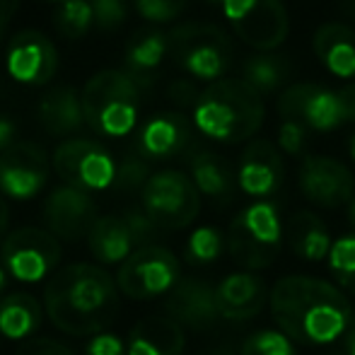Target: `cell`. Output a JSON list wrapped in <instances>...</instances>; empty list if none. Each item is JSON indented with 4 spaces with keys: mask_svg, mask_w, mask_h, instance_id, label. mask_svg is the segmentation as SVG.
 I'll use <instances>...</instances> for the list:
<instances>
[{
    "mask_svg": "<svg viewBox=\"0 0 355 355\" xmlns=\"http://www.w3.org/2000/svg\"><path fill=\"white\" fill-rule=\"evenodd\" d=\"M39 123L49 136L56 138H68L78 133L83 126H87L83 112V94L71 85L53 87L39 99Z\"/></svg>",
    "mask_w": 355,
    "mask_h": 355,
    "instance_id": "obj_23",
    "label": "cell"
},
{
    "mask_svg": "<svg viewBox=\"0 0 355 355\" xmlns=\"http://www.w3.org/2000/svg\"><path fill=\"white\" fill-rule=\"evenodd\" d=\"M138 15L148 22L167 24L187 10L189 0H133Z\"/></svg>",
    "mask_w": 355,
    "mask_h": 355,
    "instance_id": "obj_34",
    "label": "cell"
},
{
    "mask_svg": "<svg viewBox=\"0 0 355 355\" xmlns=\"http://www.w3.org/2000/svg\"><path fill=\"white\" fill-rule=\"evenodd\" d=\"M85 355H128V351L116 334L102 331L89 336V341L85 343Z\"/></svg>",
    "mask_w": 355,
    "mask_h": 355,
    "instance_id": "obj_38",
    "label": "cell"
},
{
    "mask_svg": "<svg viewBox=\"0 0 355 355\" xmlns=\"http://www.w3.org/2000/svg\"><path fill=\"white\" fill-rule=\"evenodd\" d=\"M94 24V10L89 0H66L58 5L56 29L68 39H83Z\"/></svg>",
    "mask_w": 355,
    "mask_h": 355,
    "instance_id": "obj_32",
    "label": "cell"
},
{
    "mask_svg": "<svg viewBox=\"0 0 355 355\" xmlns=\"http://www.w3.org/2000/svg\"><path fill=\"white\" fill-rule=\"evenodd\" d=\"M215 297H218L220 319L227 322H247L261 314L268 304L271 293L266 290L261 278L252 271H237L225 276L215 285Z\"/></svg>",
    "mask_w": 355,
    "mask_h": 355,
    "instance_id": "obj_19",
    "label": "cell"
},
{
    "mask_svg": "<svg viewBox=\"0 0 355 355\" xmlns=\"http://www.w3.org/2000/svg\"><path fill=\"white\" fill-rule=\"evenodd\" d=\"M278 114L283 121H300L307 128L327 133L348 123L338 89L314 83H295L278 94Z\"/></svg>",
    "mask_w": 355,
    "mask_h": 355,
    "instance_id": "obj_12",
    "label": "cell"
},
{
    "mask_svg": "<svg viewBox=\"0 0 355 355\" xmlns=\"http://www.w3.org/2000/svg\"><path fill=\"white\" fill-rule=\"evenodd\" d=\"M58 68V51L53 42L39 29H22L8 44L5 71L19 85L42 87L51 83Z\"/></svg>",
    "mask_w": 355,
    "mask_h": 355,
    "instance_id": "obj_15",
    "label": "cell"
},
{
    "mask_svg": "<svg viewBox=\"0 0 355 355\" xmlns=\"http://www.w3.org/2000/svg\"><path fill=\"white\" fill-rule=\"evenodd\" d=\"M141 92L143 87L126 71H99L80 89L85 123L99 136L126 138L138 123Z\"/></svg>",
    "mask_w": 355,
    "mask_h": 355,
    "instance_id": "obj_4",
    "label": "cell"
},
{
    "mask_svg": "<svg viewBox=\"0 0 355 355\" xmlns=\"http://www.w3.org/2000/svg\"><path fill=\"white\" fill-rule=\"evenodd\" d=\"M119 309L116 276L97 263H71L51 276L44 290L49 322L71 336H94L112 324Z\"/></svg>",
    "mask_w": 355,
    "mask_h": 355,
    "instance_id": "obj_2",
    "label": "cell"
},
{
    "mask_svg": "<svg viewBox=\"0 0 355 355\" xmlns=\"http://www.w3.org/2000/svg\"><path fill=\"white\" fill-rule=\"evenodd\" d=\"M44 3H58L61 5V3H66V0H44Z\"/></svg>",
    "mask_w": 355,
    "mask_h": 355,
    "instance_id": "obj_50",
    "label": "cell"
},
{
    "mask_svg": "<svg viewBox=\"0 0 355 355\" xmlns=\"http://www.w3.org/2000/svg\"><path fill=\"white\" fill-rule=\"evenodd\" d=\"M285 230L278 208L271 201H254L232 218L225 234L227 252L234 263L247 271L273 266L283 249Z\"/></svg>",
    "mask_w": 355,
    "mask_h": 355,
    "instance_id": "obj_5",
    "label": "cell"
},
{
    "mask_svg": "<svg viewBox=\"0 0 355 355\" xmlns=\"http://www.w3.org/2000/svg\"><path fill=\"white\" fill-rule=\"evenodd\" d=\"M51 174V159L37 143L19 141L0 155V196L29 201L39 196Z\"/></svg>",
    "mask_w": 355,
    "mask_h": 355,
    "instance_id": "obj_13",
    "label": "cell"
},
{
    "mask_svg": "<svg viewBox=\"0 0 355 355\" xmlns=\"http://www.w3.org/2000/svg\"><path fill=\"white\" fill-rule=\"evenodd\" d=\"M285 78H288V63L276 53H254L242 66V80L252 85L261 97L281 89Z\"/></svg>",
    "mask_w": 355,
    "mask_h": 355,
    "instance_id": "obj_29",
    "label": "cell"
},
{
    "mask_svg": "<svg viewBox=\"0 0 355 355\" xmlns=\"http://www.w3.org/2000/svg\"><path fill=\"white\" fill-rule=\"evenodd\" d=\"M182 281L179 259L167 247H141L119 266V293L131 300H155L169 295Z\"/></svg>",
    "mask_w": 355,
    "mask_h": 355,
    "instance_id": "obj_8",
    "label": "cell"
},
{
    "mask_svg": "<svg viewBox=\"0 0 355 355\" xmlns=\"http://www.w3.org/2000/svg\"><path fill=\"white\" fill-rule=\"evenodd\" d=\"M198 193L213 201H230L237 187V172L227 164V159L220 157L213 150H198L191 157V174Z\"/></svg>",
    "mask_w": 355,
    "mask_h": 355,
    "instance_id": "obj_27",
    "label": "cell"
},
{
    "mask_svg": "<svg viewBox=\"0 0 355 355\" xmlns=\"http://www.w3.org/2000/svg\"><path fill=\"white\" fill-rule=\"evenodd\" d=\"M94 10V24L104 32L126 22V0H89Z\"/></svg>",
    "mask_w": 355,
    "mask_h": 355,
    "instance_id": "obj_36",
    "label": "cell"
},
{
    "mask_svg": "<svg viewBox=\"0 0 355 355\" xmlns=\"http://www.w3.org/2000/svg\"><path fill=\"white\" fill-rule=\"evenodd\" d=\"M141 208L159 230H184L201 213V193L189 174L159 169L143 187Z\"/></svg>",
    "mask_w": 355,
    "mask_h": 355,
    "instance_id": "obj_7",
    "label": "cell"
},
{
    "mask_svg": "<svg viewBox=\"0 0 355 355\" xmlns=\"http://www.w3.org/2000/svg\"><path fill=\"white\" fill-rule=\"evenodd\" d=\"M187 334L172 317H145L131 329L126 341L128 355H182Z\"/></svg>",
    "mask_w": 355,
    "mask_h": 355,
    "instance_id": "obj_21",
    "label": "cell"
},
{
    "mask_svg": "<svg viewBox=\"0 0 355 355\" xmlns=\"http://www.w3.org/2000/svg\"><path fill=\"white\" fill-rule=\"evenodd\" d=\"M285 237H288L293 254L302 259V261H324V259H329L334 247L329 227L312 211H295L290 215Z\"/></svg>",
    "mask_w": 355,
    "mask_h": 355,
    "instance_id": "obj_25",
    "label": "cell"
},
{
    "mask_svg": "<svg viewBox=\"0 0 355 355\" xmlns=\"http://www.w3.org/2000/svg\"><path fill=\"white\" fill-rule=\"evenodd\" d=\"M268 309L285 336L304 346H327L346 336L353 307L343 290L312 276H285L271 288Z\"/></svg>",
    "mask_w": 355,
    "mask_h": 355,
    "instance_id": "obj_1",
    "label": "cell"
},
{
    "mask_svg": "<svg viewBox=\"0 0 355 355\" xmlns=\"http://www.w3.org/2000/svg\"><path fill=\"white\" fill-rule=\"evenodd\" d=\"M327 261L338 288L355 295V232L334 239L331 254Z\"/></svg>",
    "mask_w": 355,
    "mask_h": 355,
    "instance_id": "obj_31",
    "label": "cell"
},
{
    "mask_svg": "<svg viewBox=\"0 0 355 355\" xmlns=\"http://www.w3.org/2000/svg\"><path fill=\"white\" fill-rule=\"evenodd\" d=\"M15 138H17V123L5 114H0V155L17 143Z\"/></svg>",
    "mask_w": 355,
    "mask_h": 355,
    "instance_id": "obj_41",
    "label": "cell"
},
{
    "mask_svg": "<svg viewBox=\"0 0 355 355\" xmlns=\"http://www.w3.org/2000/svg\"><path fill=\"white\" fill-rule=\"evenodd\" d=\"M169 51L189 75L203 83H218L232 61V42L227 32L208 22H187L174 27Z\"/></svg>",
    "mask_w": 355,
    "mask_h": 355,
    "instance_id": "obj_6",
    "label": "cell"
},
{
    "mask_svg": "<svg viewBox=\"0 0 355 355\" xmlns=\"http://www.w3.org/2000/svg\"><path fill=\"white\" fill-rule=\"evenodd\" d=\"M312 46L322 66L341 80L355 78V32L341 22H327L314 32Z\"/></svg>",
    "mask_w": 355,
    "mask_h": 355,
    "instance_id": "obj_24",
    "label": "cell"
},
{
    "mask_svg": "<svg viewBox=\"0 0 355 355\" xmlns=\"http://www.w3.org/2000/svg\"><path fill=\"white\" fill-rule=\"evenodd\" d=\"M15 355H73V351L53 338H29Z\"/></svg>",
    "mask_w": 355,
    "mask_h": 355,
    "instance_id": "obj_39",
    "label": "cell"
},
{
    "mask_svg": "<svg viewBox=\"0 0 355 355\" xmlns=\"http://www.w3.org/2000/svg\"><path fill=\"white\" fill-rule=\"evenodd\" d=\"M285 162L278 145L271 141H252L237 164V187L242 193L266 201L283 187Z\"/></svg>",
    "mask_w": 355,
    "mask_h": 355,
    "instance_id": "obj_17",
    "label": "cell"
},
{
    "mask_svg": "<svg viewBox=\"0 0 355 355\" xmlns=\"http://www.w3.org/2000/svg\"><path fill=\"white\" fill-rule=\"evenodd\" d=\"M198 89L193 87V85H189V83H174L172 87H169V99L172 102H177L179 107H189V104H193L196 107V102H198Z\"/></svg>",
    "mask_w": 355,
    "mask_h": 355,
    "instance_id": "obj_40",
    "label": "cell"
},
{
    "mask_svg": "<svg viewBox=\"0 0 355 355\" xmlns=\"http://www.w3.org/2000/svg\"><path fill=\"white\" fill-rule=\"evenodd\" d=\"M169 51V37L157 29L153 32H141L138 37H133L123 53V71L131 75L138 85L145 89L153 83V75L162 66L164 56Z\"/></svg>",
    "mask_w": 355,
    "mask_h": 355,
    "instance_id": "obj_28",
    "label": "cell"
},
{
    "mask_svg": "<svg viewBox=\"0 0 355 355\" xmlns=\"http://www.w3.org/2000/svg\"><path fill=\"white\" fill-rule=\"evenodd\" d=\"M351 157H353V162H355V136L351 138Z\"/></svg>",
    "mask_w": 355,
    "mask_h": 355,
    "instance_id": "obj_48",
    "label": "cell"
},
{
    "mask_svg": "<svg viewBox=\"0 0 355 355\" xmlns=\"http://www.w3.org/2000/svg\"><path fill=\"white\" fill-rule=\"evenodd\" d=\"M338 94H341V102H343V109H346L348 123L355 121V83L348 85V87H343V89H338Z\"/></svg>",
    "mask_w": 355,
    "mask_h": 355,
    "instance_id": "obj_42",
    "label": "cell"
},
{
    "mask_svg": "<svg viewBox=\"0 0 355 355\" xmlns=\"http://www.w3.org/2000/svg\"><path fill=\"white\" fill-rule=\"evenodd\" d=\"M87 249L104 266H121L138 249L136 234L128 225L126 215H99L87 234Z\"/></svg>",
    "mask_w": 355,
    "mask_h": 355,
    "instance_id": "obj_22",
    "label": "cell"
},
{
    "mask_svg": "<svg viewBox=\"0 0 355 355\" xmlns=\"http://www.w3.org/2000/svg\"><path fill=\"white\" fill-rule=\"evenodd\" d=\"M300 191L309 203L322 208L348 206L355 196V177L343 162L327 155H309L300 164Z\"/></svg>",
    "mask_w": 355,
    "mask_h": 355,
    "instance_id": "obj_14",
    "label": "cell"
},
{
    "mask_svg": "<svg viewBox=\"0 0 355 355\" xmlns=\"http://www.w3.org/2000/svg\"><path fill=\"white\" fill-rule=\"evenodd\" d=\"M17 8H19V0H0V22L8 24Z\"/></svg>",
    "mask_w": 355,
    "mask_h": 355,
    "instance_id": "obj_43",
    "label": "cell"
},
{
    "mask_svg": "<svg viewBox=\"0 0 355 355\" xmlns=\"http://www.w3.org/2000/svg\"><path fill=\"white\" fill-rule=\"evenodd\" d=\"M53 172L63 184L80 191H107L116 184V169L112 153L97 141L87 138H68L53 150Z\"/></svg>",
    "mask_w": 355,
    "mask_h": 355,
    "instance_id": "obj_10",
    "label": "cell"
},
{
    "mask_svg": "<svg viewBox=\"0 0 355 355\" xmlns=\"http://www.w3.org/2000/svg\"><path fill=\"white\" fill-rule=\"evenodd\" d=\"M242 355H297V351L281 329H261L242 343Z\"/></svg>",
    "mask_w": 355,
    "mask_h": 355,
    "instance_id": "obj_33",
    "label": "cell"
},
{
    "mask_svg": "<svg viewBox=\"0 0 355 355\" xmlns=\"http://www.w3.org/2000/svg\"><path fill=\"white\" fill-rule=\"evenodd\" d=\"M44 307L32 293H8L0 300V336L8 341H29L44 322Z\"/></svg>",
    "mask_w": 355,
    "mask_h": 355,
    "instance_id": "obj_26",
    "label": "cell"
},
{
    "mask_svg": "<svg viewBox=\"0 0 355 355\" xmlns=\"http://www.w3.org/2000/svg\"><path fill=\"white\" fill-rule=\"evenodd\" d=\"M8 223H10V211H8V203L3 201V196H0V237L5 234V230H8Z\"/></svg>",
    "mask_w": 355,
    "mask_h": 355,
    "instance_id": "obj_45",
    "label": "cell"
},
{
    "mask_svg": "<svg viewBox=\"0 0 355 355\" xmlns=\"http://www.w3.org/2000/svg\"><path fill=\"white\" fill-rule=\"evenodd\" d=\"M220 8L237 39L254 51L268 53L288 39L290 19L283 0H223Z\"/></svg>",
    "mask_w": 355,
    "mask_h": 355,
    "instance_id": "obj_11",
    "label": "cell"
},
{
    "mask_svg": "<svg viewBox=\"0 0 355 355\" xmlns=\"http://www.w3.org/2000/svg\"><path fill=\"white\" fill-rule=\"evenodd\" d=\"M223 249H227L225 234L218 227H213V225H203V227H196L189 234L184 257L193 266H206V263L218 261Z\"/></svg>",
    "mask_w": 355,
    "mask_h": 355,
    "instance_id": "obj_30",
    "label": "cell"
},
{
    "mask_svg": "<svg viewBox=\"0 0 355 355\" xmlns=\"http://www.w3.org/2000/svg\"><path fill=\"white\" fill-rule=\"evenodd\" d=\"M164 309L167 317H172L179 327L193 331H208L220 322L215 288L201 278H182L167 295Z\"/></svg>",
    "mask_w": 355,
    "mask_h": 355,
    "instance_id": "obj_18",
    "label": "cell"
},
{
    "mask_svg": "<svg viewBox=\"0 0 355 355\" xmlns=\"http://www.w3.org/2000/svg\"><path fill=\"white\" fill-rule=\"evenodd\" d=\"M206 3H215V5H223V0H206Z\"/></svg>",
    "mask_w": 355,
    "mask_h": 355,
    "instance_id": "obj_51",
    "label": "cell"
},
{
    "mask_svg": "<svg viewBox=\"0 0 355 355\" xmlns=\"http://www.w3.org/2000/svg\"><path fill=\"white\" fill-rule=\"evenodd\" d=\"M263 97L242 78L211 83L193 107V126L218 143H244L263 126Z\"/></svg>",
    "mask_w": 355,
    "mask_h": 355,
    "instance_id": "obj_3",
    "label": "cell"
},
{
    "mask_svg": "<svg viewBox=\"0 0 355 355\" xmlns=\"http://www.w3.org/2000/svg\"><path fill=\"white\" fill-rule=\"evenodd\" d=\"M307 131L309 128L300 121H283L281 128H278V148H281V153L290 155V157L302 155L304 143H307Z\"/></svg>",
    "mask_w": 355,
    "mask_h": 355,
    "instance_id": "obj_37",
    "label": "cell"
},
{
    "mask_svg": "<svg viewBox=\"0 0 355 355\" xmlns=\"http://www.w3.org/2000/svg\"><path fill=\"white\" fill-rule=\"evenodd\" d=\"M343 348H346V355H355V319L351 329L346 331V336H343Z\"/></svg>",
    "mask_w": 355,
    "mask_h": 355,
    "instance_id": "obj_44",
    "label": "cell"
},
{
    "mask_svg": "<svg viewBox=\"0 0 355 355\" xmlns=\"http://www.w3.org/2000/svg\"><path fill=\"white\" fill-rule=\"evenodd\" d=\"M61 239L42 227H19L3 239V266L19 283H42L61 263Z\"/></svg>",
    "mask_w": 355,
    "mask_h": 355,
    "instance_id": "obj_9",
    "label": "cell"
},
{
    "mask_svg": "<svg viewBox=\"0 0 355 355\" xmlns=\"http://www.w3.org/2000/svg\"><path fill=\"white\" fill-rule=\"evenodd\" d=\"M153 177L148 167V159L141 157V155H131L126 157L116 169V187L123 189V191H133V189H141L148 184V179Z\"/></svg>",
    "mask_w": 355,
    "mask_h": 355,
    "instance_id": "obj_35",
    "label": "cell"
},
{
    "mask_svg": "<svg viewBox=\"0 0 355 355\" xmlns=\"http://www.w3.org/2000/svg\"><path fill=\"white\" fill-rule=\"evenodd\" d=\"M5 27H8V24H3V22H0V39H3V32H5Z\"/></svg>",
    "mask_w": 355,
    "mask_h": 355,
    "instance_id": "obj_49",
    "label": "cell"
},
{
    "mask_svg": "<svg viewBox=\"0 0 355 355\" xmlns=\"http://www.w3.org/2000/svg\"><path fill=\"white\" fill-rule=\"evenodd\" d=\"M8 276H10V273L5 271V266L0 263V300L8 295V293H5V290H8Z\"/></svg>",
    "mask_w": 355,
    "mask_h": 355,
    "instance_id": "obj_46",
    "label": "cell"
},
{
    "mask_svg": "<svg viewBox=\"0 0 355 355\" xmlns=\"http://www.w3.org/2000/svg\"><path fill=\"white\" fill-rule=\"evenodd\" d=\"M97 203L87 191L75 187H56L44 201V223L51 234L66 242H78L87 237L92 225L97 223Z\"/></svg>",
    "mask_w": 355,
    "mask_h": 355,
    "instance_id": "obj_16",
    "label": "cell"
},
{
    "mask_svg": "<svg viewBox=\"0 0 355 355\" xmlns=\"http://www.w3.org/2000/svg\"><path fill=\"white\" fill-rule=\"evenodd\" d=\"M191 143V126L179 112L157 114L143 123L136 138V150L145 159H169Z\"/></svg>",
    "mask_w": 355,
    "mask_h": 355,
    "instance_id": "obj_20",
    "label": "cell"
},
{
    "mask_svg": "<svg viewBox=\"0 0 355 355\" xmlns=\"http://www.w3.org/2000/svg\"><path fill=\"white\" fill-rule=\"evenodd\" d=\"M348 220H351V225H353V230H355V196H353V201L348 203Z\"/></svg>",
    "mask_w": 355,
    "mask_h": 355,
    "instance_id": "obj_47",
    "label": "cell"
}]
</instances>
